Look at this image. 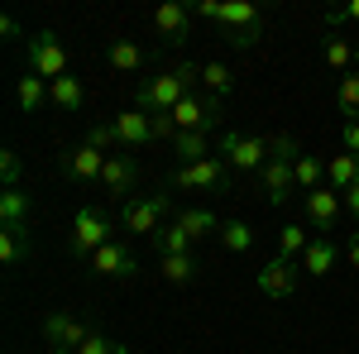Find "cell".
I'll use <instances>...</instances> for the list:
<instances>
[{"label": "cell", "mask_w": 359, "mask_h": 354, "mask_svg": "<svg viewBox=\"0 0 359 354\" xmlns=\"http://www.w3.org/2000/svg\"><path fill=\"white\" fill-rule=\"evenodd\" d=\"M335 110L345 115V125H359V67L340 77V86H335Z\"/></svg>", "instance_id": "19"}, {"label": "cell", "mask_w": 359, "mask_h": 354, "mask_svg": "<svg viewBox=\"0 0 359 354\" xmlns=\"http://www.w3.org/2000/svg\"><path fill=\"white\" fill-rule=\"evenodd\" d=\"M48 101H53L57 110H82V101H86V91H82V82L77 77H57V82H48Z\"/></svg>", "instance_id": "20"}, {"label": "cell", "mask_w": 359, "mask_h": 354, "mask_svg": "<svg viewBox=\"0 0 359 354\" xmlns=\"http://www.w3.org/2000/svg\"><path fill=\"white\" fill-rule=\"evenodd\" d=\"M326 182L345 196V191L359 182V158H355V154H335L331 163H326Z\"/></svg>", "instance_id": "18"}, {"label": "cell", "mask_w": 359, "mask_h": 354, "mask_svg": "<svg viewBox=\"0 0 359 354\" xmlns=\"http://www.w3.org/2000/svg\"><path fill=\"white\" fill-rule=\"evenodd\" d=\"M15 91H20V106H25L29 115L48 101V82H43V77H34V72H29V77H20V86H15Z\"/></svg>", "instance_id": "29"}, {"label": "cell", "mask_w": 359, "mask_h": 354, "mask_svg": "<svg viewBox=\"0 0 359 354\" xmlns=\"http://www.w3.org/2000/svg\"><path fill=\"white\" fill-rule=\"evenodd\" d=\"M259 292L264 297H273V301H283V297H292L297 292V264L292 259H269L264 268H259Z\"/></svg>", "instance_id": "9"}, {"label": "cell", "mask_w": 359, "mask_h": 354, "mask_svg": "<svg viewBox=\"0 0 359 354\" xmlns=\"http://www.w3.org/2000/svg\"><path fill=\"white\" fill-rule=\"evenodd\" d=\"M91 268L101 273V278H135V273H139V259L120 245V240H111L106 249H96V254H91Z\"/></svg>", "instance_id": "13"}, {"label": "cell", "mask_w": 359, "mask_h": 354, "mask_svg": "<svg viewBox=\"0 0 359 354\" xmlns=\"http://www.w3.org/2000/svg\"><path fill=\"white\" fill-rule=\"evenodd\" d=\"M158 273H163V282H172V287H187L196 278V259L192 254H168V259H158Z\"/></svg>", "instance_id": "22"}, {"label": "cell", "mask_w": 359, "mask_h": 354, "mask_svg": "<svg viewBox=\"0 0 359 354\" xmlns=\"http://www.w3.org/2000/svg\"><path fill=\"white\" fill-rule=\"evenodd\" d=\"M43 340L57 345V350H82L86 340H91V330H86L77 316H48V321H43Z\"/></svg>", "instance_id": "14"}, {"label": "cell", "mask_w": 359, "mask_h": 354, "mask_svg": "<svg viewBox=\"0 0 359 354\" xmlns=\"http://www.w3.org/2000/svg\"><path fill=\"white\" fill-rule=\"evenodd\" d=\"M177 225L192 235V240H201V235H211V230H221V220L211 216V211H177Z\"/></svg>", "instance_id": "31"}, {"label": "cell", "mask_w": 359, "mask_h": 354, "mask_svg": "<svg viewBox=\"0 0 359 354\" xmlns=\"http://www.w3.org/2000/svg\"><path fill=\"white\" fill-rule=\"evenodd\" d=\"M86 144H96L101 154H106V149H115V144H120V135H115V120H106V125H91Z\"/></svg>", "instance_id": "34"}, {"label": "cell", "mask_w": 359, "mask_h": 354, "mask_svg": "<svg viewBox=\"0 0 359 354\" xmlns=\"http://www.w3.org/2000/svg\"><path fill=\"white\" fill-rule=\"evenodd\" d=\"M25 216H29V191L5 187L0 191V220H5V225H25Z\"/></svg>", "instance_id": "24"}, {"label": "cell", "mask_w": 359, "mask_h": 354, "mask_svg": "<svg viewBox=\"0 0 359 354\" xmlns=\"http://www.w3.org/2000/svg\"><path fill=\"white\" fill-rule=\"evenodd\" d=\"M29 254V225H5L0 230V264H20Z\"/></svg>", "instance_id": "23"}, {"label": "cell", "mask_w": 359, "mask_h": 354, "mask_svg": "<svg viewBox=\"0 0 359 354\" xmlns=\"http://www.w3.org/2000/svg\"><path fill=\"white\" fill-rule=\"evenodd\" d=\"M221 245L230 249V254H245V249H254V230H249L245 220H221Z\"/></svg>", "instance_id": "25"}, {"label": "cell", "mask_w": 359, "mask_h": 354, "mask_svg": "<svg viewBox=\"0 0 359 354\" xmlns=\"http://www.w3.org/2000/svg\"><path fill=\"white\" fill-rule=\"evenodd\" d=\"M273 154V139H249V135H235V130H221V158L235 172H264Z\"/></svg>", "instance_id": "3"}, {"label": "cell", "mask_w": 359, "mask_h": 354, "mask_svg": "<svg viewBox=\"0 0 359 354\" xmlns=\"http://www.w3.org/2000/svg\"><path fill=\"white\" fill-rule=\"evenodd\" d=\"M297 158H302V149H297V144H292L287 135H278V139H273V154H269V163H264V172H259V182H264V196H269L273 206H283V201L297 191V177H292Z\"/></svg>", "instance_id": "2"}, {"label": "cell", "mask_w": 359, "mask_h": 354, "mask_svg": "<svg viewBox=\"0 0 359 354\" xmlns=\"http://www.w3.org/2000/svg\"><path fill=\"white\" fill-rule=\"evenodd\" d=\"M201 86H206V96H230L235 91V77H230L225 62H206L201 67Z\"/></svg>", "instance_id": "27"}, {"label": "cell", "mask_w": 359, "mask_h": 354, "mask_svg": "<svg viewBox=\"0 0 359 354\" xmlns=\"http://www.w3.org/2000/svg\"><path fill=\"white\" fill-rule=\"evenodd\" d=\"M340 139H345V154H355V158H359V125H345Z\"/></svg>", "instance_id": "38"}, {"label": "cell", "mask_w": 359, "mask_h": 354, "mask_svg": "<svg viewBox=\"0 0 359 354\" xmlns=\"http://www.w3.org/2000/svg\"><path fill=\"white\" fill-rule=\"evenodd\" d=\"M311 240H316V235H306L302 225H283V235H278V254H283V259H302Z\"/></svg>", "instance_id": "28"}, {"label": "cell", "mask_w": 359, "mask_h": 354, "mask_svg": "<svg viewBox=\"0 0 359 354\" xmlns=\"http://www.w3.org/2000/svg\"><path fill=\"white\" fill-rule=\"evenodd\" d=\"M326 25H331V29H340V25H359V0L340 5V10H326Z\"/></svg>", "instance_id": "35"}, {"label": "cell", "mask_w": 359, "mask_h": 354, "mask_svg": "<svg viewBox=\"0 0 359 354\" xmlns=\"http://www.w3.org/2000/svg\"><path fill=\"white\" fill-rule=\"evenodd\" d=\"M111 245V220L101 216L96 206H82L77 211V220H72V254L77 259H91L96 249Z\"/></svg>", "instance_id": "6"}, {"label": "cell", "mask_w": 359, "mask_h": 354, "mask_svg": "<svg viewBox=\"0 0 359 354\" xmlns=\"http://www.w3.org/2000/svg\"><path fill=\"white\" fill-rule=\"evenodd\" d=\"M29 67H34V77H43V82L67 77V48H62V39H57L53 29H43V34L29 39Z\"/></svg>", "instance_id": "5"}, {"label": "cell", "mask_w": 359, "mask_h": 354, "mask_svg": "<svg viewBox=\"0 0 359 354\" xmlns=\"http://www.w3.org/2000/svg\"><path fill=\"white\" fill-rule=\"evenodd\" d=\"M106 62H111L115 72H139V67L149 62V53H144L139 43H130V39H115L111 53H106Z\"/></svg>", "instance_id": "21"}, {"label": "cell", "mask_w": 359, "mask_h": 354, "mask_svg": "<svg viewBox=\"0 0 359 354\" xmlns=\"http://www.w3.org/2000/svg\"><path fill=\"white\" fill-rule=\"evenodd\" d=\"M177 154H182V163H201V158H211L206 154V135H177Z\"/></svg>", "instance_id": "33"}, {"label": "cell", "mask_w": 359, "mask_h": 354, "mask_svg": "<svg viewBox=\"0 0 359 354\" xmlns=\"http://www.w3.org/2000/svg\"><path fill=\"white\" fill-rule=\"evenodd\" d=\"M0 177H5V187H20V154H0Z\"/></svg>", "instance_id": "37"}, {"label": "cell", "mask_w": 359, "mask_h": 354, "mask_svg": "<svg viewBox=\"0 0 359 354\" xmlns=\"http://www.w3.org/2000/svg\"><path fill=\"white\" fill-rule=\"evenodd\" d=\"M177 191H230V163L225 158H201V163H177L168 177Z\"/></svg>", "instance_id": "4"}, {"label": "cell", "mask_w": 359, "mask_h": 354, "mask_svg": "<svg viewBox=\"0 0 359 354\" xmlns=\"http://www.w3.org/2000/svg\"><path fill=\"white\" fill-rule=\"evenodd\" d=\"M196 15H206V20H216V25H225L230 34H240V29L264 25L259 5H249V0H201V5H196Z\"/></svg>", "instance_id": "8"}, {"label": "cell", "mask_w": 359, "mask_h": 354, "mask_svg": "<svg viewBox=\"0 0 359 354\" xmlns=\"http://www.w3.org/2000/svg\"><path fill=\"white\" fill-rule=\"evenodd\" d=\"M355 67H359V43H355Z\"/></svg>", "instance_id": "43"}, {"label": "cell", "mask_w": 359, "mask_h": 354, "mask_svg": "<svg viewBox=\"0 0 359 354\" xmlns=\"http://www.w3.org/2000/svg\"><path fill=\"white\" fill-rule=\"evenodd\" d=\"M101 187H106V196H130L139 187V163L130 154H111L101 168Z\"/></svg>", "instance_id": "12"}, {"label": "cell", "mask_w": 359, "mask_h": 354, "mask_svg": "<svg viewBox=\"0 0 359 354\" xmlns=\"http://www.w3.org/2000/svg\"><path fill=\"white\" fill-rule=\"evenodd\" d=\"M106 158H111V154H101L96 144H77V149H67V154H62V172H67L72 182H101Z\"/></svg>", "instance_id": "10"}, {"label": "cell", "mask_w": 359, "mask_h": 354, "mask_svg": "<svg viewBox=\"0 0 359 354\" xmlns=\"http://www.w3.org/2000/svg\"><path fill=\"white\" fill-rule=\"evenodd\" d=\"M340 191L326 182V187H316V191H306V220H311V230H321V235H331L335 230V220H340Z\"/></svg>", "instance_id": "11"}, {"label": "cell", "mask_w": 359, "mask_h": 354, "mask_svg": "<svg viewBox=\"0 0 359 354\" xmlns=\"http://www.w3.org/2000/svg\"><path fill=\"white\" fill-rule=\"evenodd\" d=\"M345 206H350V216L359 220V182H355V187H350V191H345Z\"/></svg>", "instance_id": "40"}, {"label": "cell", "mask_w": 359, "mask_h": 354, "mask_svg": "<svg viewBox=\"0 0 359 354\" xmlns=\"http://www.w3.org/2000/svg\"><path fill=\"white\" fill-rule=\"evenodd\" d=\"M154 29L163 34L168 43H182L187 29H192V10H187V5H158V10H154Z\"/></svg>", "instance_id": "16"}, {"label": "cell", "mask_w": 359, "mask_h": 354, "mask_svg": "<svg viewBox=\"0 0 359 354\" xmlns=\"http://www.w3.org/2000/svg\"><path fill=\"white\" fill-rule=\"evenodd\" d=\"M326 62H331L340 77L355 72V43H345V39H326Z\"/></svg>", "instance_id": "32"}, {"label": "cell", "mask_w": 359, "mask_h": 354, "mask_svg": "<svg viewBox=\"0 0 359 354\" xmlns=\"http://www.w3.org/2000/svg\"><path fill=\"white\" fill-rule=\"evenodd\" d=\"M168 206H172V201H168L163 191H158V196H144V201H125V211H120V225H125L130 235H144V240L154 235V240H158V225H163Z\"/></svg>", "instance_id": "7"}, {"label": "cell", "mask_w": 359, "mask_h": 354, "mask_svg": "<svg viewBox=\"0 0 359 354\" xmlns=\"http://www.w3.org/2000/svg\"><path fill=\"white\" fill-rule=\"evenodd\" d=\"M196 82H201V67L182 62V67H172V72H163V77L139 86V110H144V115H172V106H177L182 96H192Z\"/></svg>", "instance_id": "1"}, {"label": "cell", "mask_w": 359, "mask_h": 354, "mask_svg": "<svg viewBox=\"0 0 359 354\" xmlns=\"http://www.w3.org/2000/svg\"><path fill=\"white\" fill-rule=\"evenodd\" d=\"M115 135H120V144L125 149H139V144H149L154 139V115H144V110H120L115 115Z\"/></svg>", "instance_id": "15"}, {"label": "cell", "mask_w": 359, "mask_h": 354, "mask_svg": "<svg viewBox=\"0 0 359 354\" xmlns=\"http://www.w3.org/2000/svg\"><path fill=\"white\" fill-rule=\"evenodd\" d=\"M292 177H297V187H302V191H316V187H326V163L311 158V154H302L297 168H292Z\"/></svg>", "instance_id": "26"}, {"label": "cell", "mask_w": 359, "mask_h": 354, "mask_svg": "<svg viewBox=\"0 0 359 354\" xmlns=\"http://www.w3.org/2000/svg\"><path fill=\"white\" fill-rule=\"evenodd\" d=\"M345 254H350V264H355V268H359V230H355V235H350V245H345Z\"/></svg>", "instance_id": "41"}, {"label": "cell", "mask_w": 359, "mask_h": 354, "mask_svg": "<svg viewBox=\"0 0 359 354\" xmlns=\"http://www.w3.org/2000/svg\"><path fill=\"white\" fill-rule=\"evenodd\" d=\"M154 245H158V254H163V259H168V254H187V249H192V235L172 220L168 230H158V240H154Z\"/></svg>", "instance_id": "30"}, {"label": "cell", "mask_w": 359, "mask_h": 354, "mask_svg": "<svg viewBox=\"0 0 359 354\" xmlns=\"http://www.w3.org/2000/svg\"><path fill=\"white\" fill-rule=\"evenodd\" d=\"M0 34H5V39H20L25 29H20V20H15V15H5V20H0Z\"/></svg>", "instance_id": "39"}, {"label": "cell", "mask_w": 359, "mask_h": 354, "mask_svg": "<svg viewBox=\"0 0 359 354\" xmlns=\"http://www.w3.org/2000/svg\"><path fill=\"white\" fill-rule=\"evenodd\" d=\"M331 264H335V240L331 235H316V240L306 245V254H302V268L311 273V278H326Z\"/></svg>", "instance_id": "17"}, {"label": "cell", "mask_w": 359, "mask_h": 354, "mask_svg": "<svg viewBox=\"0 0 359 354\" xmlns=\"http://www.w3.org/2000/svg\"><path fill=\"white\" fill-rule=\"evenodd\" d=\"M72 354H125V345H115V340H106V335H91L82 350H72Z\"/></svg>", "instance_id": "36"}, {"label": "cell", "mask_w": 359, "mask_h": 354, "mask_svg": "<svg viewBox=\"0 0 359 354\" xmlns=\"http://www.w3.org/2000/svg\"><path fill=\"white\" fill-rule=\"evenodd\" d=\"M48 354H72V350H57V345H48Z\"/></svg>", "instance_id": "42"}]
</instances>
